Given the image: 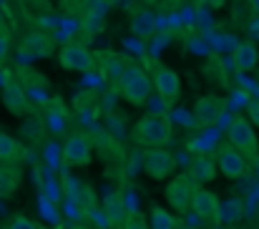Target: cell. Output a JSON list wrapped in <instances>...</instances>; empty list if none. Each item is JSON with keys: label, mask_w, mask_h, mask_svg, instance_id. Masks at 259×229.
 Here are the masks:
<instances>
[{"label": "cell", "mask_w": 259, "mask_h": 229, "mask_svg": "<svg viewBox=\"0 0 259 229\" xmlns=\"http://www.w3.org/2000/svg\"><path fill=\"white\" fill-rule=\"evenodd\" d=\"M134 136L146 149H166L174 139V126L169 121V116L149 113V116L139 119V124L134 129Z\"/></svg>", "instance_id": "1"}, {"label": "cell", "mask_w": 259, "mask_h": 229, "mask_svg": "<svg viewBox=\"0 0 259 229\" xmlns=\"http://www.w3.org/2000/svg\"><path fill=\"white\" fill-rule=\"evenodd\" d=\"M151 88H154V78H149L136 66H131V68L123 71L121 86H118L121 98L126 103H131V106H144L149 101V96H151Z\"/></svg>", "instance_id": "2"}, {"label": "cell", "mask_w": 259, "mask_h": 229, "mask_svg": "<svg viewBox=\"0 0 259 229\" xmlns=\"http://www.w3.org/2000/svg\"><path fill=\"white\" fill-rule=\"evenodd\" d=\"M58 63L71 73H91L96 68V53L83 43L71 41L58 51Z\"/></svg>", "instance_id": "3"}, {"label": "cell", "mask_w": 259, "mask_h": 229, "mask_svg": "<svg viewBox=\"0 0 259 229\" xmlns=\"http://www.w3.org/2000/svg\"><path fill=\"white\" fill-rule=\"evenodd\" d=\"M227 141H229L232 146H237L239 151L247 156V159H249V156L254 159V156H257V151H259L257 131H254L252 121H249V119H244V116H234V119L229 121V129H227Z\"/></svg>", "instance_id": "4"}, {"label": "cell", "mask_w": 259, "mask_h": 229, "mask_svg": "<svg viewBox=\"0 0 259 229\" xmlns=\"http://www.w3.org/2000/svg\"><path fill=\"white\" fill-rule=\"evenodd\" d=\"M194 192H196V181L189 176V171L186 174H179V176H171L169 184H166V202L179 214H186L191 209Z\"/></svg>", "instance_id": "5"}, {"label": "cell", "mask_w": 259, "mask_h": 229, "mask_svg": "<svg viewBox=\"0 0 259 229\" xmlns=\"http://www.w3.org/2000/svg\"><path fill=\"white\" fill-rule=\"evenodd\" d=\"M91 156H93V144L83 131H76L63 141V164L66 166L83 169L91 164Z\"/></svg>", "instance_id": "6"}, {"label": "cell", "mask_w": 259, "mask_h": 229, "mask_svg": "<svg viewBox=\"0 0 259 229\" xmlns=\"http://www.w3.org/2000/svg\"><path fill=\"white\" fill-rule=\"evenodd\" d=\"M214 159H217L219 174H224L227 179H239V176H244V171H247V156L239 151L237 146H232L229 141L217 149Z\"/></svg>", "instance_id": "7"}, {"label": "cell", "mask_w": 259, "mask_h": 229, "mask_svg": "<svg viewBox=\"0 0 259 229\" xmlns=\"http://www.w3.org/2000/svg\"><path fill=\"white\" fill-rule=\"evenodd\" d=\"M191 209H194V214H196L201 222H206V224H222V222H219L222 202H219V197H217L214 192H209V189H204V186H196L194 199H191Z\"/></svg>", "instance_id": "8"}, {"label": "cell", "mask_w": 259, "mask_h": 229, "mask_svg": "<svg viewBox=\"0 0 259 229\" xmlns=\"http://www.w3.org/2000/svg\"><path fill=\"white\" fill-rule=\"evenodd\" d=\"M144 169H146V174L151 179L166 181V179H171L174 171H176V156L171 151H166V149H149Z\"/></svg>", "instance_id": "9"}, {"label": "cell", "mask_w": 259, "mask_h": 229, "mask_svg": "<svg viewBox=\"0 0 259 229\" xmlns=\"http://www.w3.org/2000/svg\"><path fill=\"white\" fill-rule=\"evenodd\" d=\"M154 88H156V93L161 96V101L171 108L174 103L179 101V96H181V78H179V73H176L174 68L159 66V68L154 71Z\"/></svg>", "instance_id": "10"}, {"label": "cell", "mask_w": 259, "mask_h": 229, "mask_svg": "<svg viewBox=\"0 0 259 229\" xmlns=\"http://www.w3.org/2000/svg\"><path fill=\"white\" fill-rule=\"evenodd\" d=\"M3 106L13 113V116H25L30 113V101H28V91L23 83L18 81H8L5 88H3Z\"/></svg>", "instance_id": "11"}, {"label": "cell", "mask_w": 259, "mask_h": 229, "mask_svg": "<svg viewBox=\"0 0 259 229\" xmlns=\"http://www.w3.org/2000/svg\"><path fill=\"white\" fill-rule=\"evenodd\" d=\"M227 101L222 96H201L194 106V116L201 126H214L222 116H224Z\"/></svg>", "instance_id": "12"}, {"label": "cell", "mask_w": 259, "mask_h": 229, "mask_svg": "<svg viewBox=\"0 0 259 229\" xmlns=\"http://www.w3.org/2000/svg\"><path fill=\"white\" fill-rule=\"evenodd\" d=\"M53 51H56V43H53V38L46 35V33H28V35L23 38V43H20V53H25V56H30V58H46V56H51Z\"/></svg>", "instance_id": "13"}, {"label": "cell", "mask_w": 259, "mask_h": 229, "mask_svg": "<svg viewBox=\"0 0 259 229\" xmlns=\"http://www.w3.org/2000/svg\"><path fill=\"white\" fill-rule=\"evenodd\" d=\"M234 68L239 73H247V71H254L259 63V48L252 41H242L237 48H234Z\"/></svg>", "instance_id": "14"}, {"label": "cell", "mask_w": 259, "mask_h": 229, "mask_svg": "<svg viewBox=\"0 0 259 229\" xmlns=\"http://www.w3.org/2000/svg\"><path fill=\"white\" fill-rule=\"evenodd\" d=\"M217 159L214 156H209V154H199V156H194V161H191V166H189V176L196 181V184H204V181H211L214 176H217Z\"/></svg>", "instance_id": "15"}, {"label": "cell", "mask_w": 259, "mask_h": 229, "mask_svg": "<svg viewBox=\"0 0 259 229\" xmlns=\"http://www.w3.org/2000/svg\"><path fill=\"white\" fill-rule=\"evenodd\" d=\"M103 214L108 217V222H111L113 227L123 229V224H126V219H128L131 212H128L123 197H118V194H108V197L103 199Z\"/></svg>", "instance_id": "16"}, {"label": "cell", "mask_w": 259, "mask_h": 229, "mask_svg": "<svg viewBox=\"0 0 259 229\" xmlns=\"http://www.w3.org/2000/svg\"><path fill=\"white\" fill-rule=\"evenodd\" d=\"M131 33L136 38H151L156 33V15L151 10H139L134 18H131Z\"/></svg>", "instance_id": "17"}, {"label": "cell", "mask_w": 259, "mask_h": 229, "mask_svg": "<svg viewBox=\"0 0 259 229\" xmlns=\"http://www.w3.org/2000/svg\"><path fill=\"white\" fill-rule=\"evenodd\" d=\"M242 214H244L242 199L232 197V199H227V202L222 204V209H219V222H222V224H234V222L242 219Z\"/></svg>", "instance_id": "18"}, {"label": "cell", "mask_w": 259, "mask_h": 229, "mask_svg": "<svg viewBox=\"0 0 259 229\" xmlns=\"http://www.w3.org/2000/svg\"><path fill=\"white\" fill-rule=\"evenodd\" d=\"M151 229H179L176 217H171L164 207L154 204L151 207Z\"/></svg>", "instance_id": "19"}, {"label": "cell", "mask_w": 259, "mask_h": 229, "mask_svg": "<svg viewBox=\"0 0 259 229\" xmlns=\"http://www.w3.org/2000/svg\"><path fill=\"white\" fill-rule=\"evenodd\" d=\"M18 159V141L13 136H8L5 131H0V161L10 164Z\"/></svg>", "instance_id": "20"}, {"label": "cell", "mask_w": 259, "mask_h": 229, "mask_svg": "<svg viewBox=\"0 0 259 229\" xmlns=\"http://www.w3.org/2000/svg\"><path fill=\"white\" fill-rule=\"evenodd\" d=\"M101 71H103V76H106V78L116 81V78L123 76V63L118 61V56L106 53V56H103V63H101Z\"/></svg>", "instance_id": "21"}, {"label": "cell", "mask_w": 259, "mask_h": 229, "mask_svg": "<svg viewBox=\"0 0 259 229\" xmlns=\"http://www.w3.org/2000/svg\"><path fill=\"white\" fill-rule=\"evenodd\" d=\"M5 229H38V224H35L30 217L18 214V217H13V219L8 222V227H5Z\"/></svg>", "instance_id": "22"}, {"label": "cell", "mask_w": 259, "mask_h": 229, "mask_svg": "<svg viewBox=\"0 0 259 229\" xmlns=\"http://www.w3.org/2000/svg\"><path fill=\"white\" fill-rule=\"evenodd\" d=\"M8 53H10V33L0 28V66L5 63Z\"/></svg>", "instance_id": "23"}, {"label": "cell", "mask_w": 259, "mask_h": 229, "mask_svg": "<svg viewBox=\"0 0 259 229\" xmlns=\"http://www.w3.org/2000/svg\"><path fill=\"white\" fill-rule=\"evenodd\" d=\"M123 229H149V224L144 222V217H141V214L131 212V214H128V219H126V224H123Z\"/></svg>", "instance_id": "24"}, {"label": "cell", "mask_w": 259, "mask_h": 229, "mask_svg": "<svg viewBox=\"0 0 259 229\" xmlns=\"http://www.w3.org/2000/svg\"><path fill=\"white\" fill-rule=\"evenodd\" d=\"M249 119H252L254 126H259V101H252V103H249Z\"/></svg>", "instance_id": "25"}, {"label": "cell", "mask_w": 259, "mask_h": 229, "mask_svg": "<svg viewBox=\"0 0 259 229\" xmlns=\"http://www.w3.org/2000/svg\"><path fill=\"white\" fill-rule=\"evenodd\" d=\"M209 229H219V227H217V224H211V227H209Z\"/></svg>", "instance_id": "26"}, {"label": "cell", "mask_w": 259, "mask_h": 229, "mask_svg": "<svg viewBox=\"0 0 259 229\" xmlns=\"http://www.w3.org/2000/svg\"><path fill=\"white\" fill-rule=\"evenodd\" d=\"M179 229H194V227H179Z\"/></svg>", "instance_id": "27"}, {"label": "cell", "mask_w": 259, "mask_h": 229, "mask_svg": "<svg viewBox=\"0 0 259 229\" xmlns=\"http://www.w3.org/2000/svg\"><path fill=\"white\" fill-rule=\"evenodd\" d=\"M76 229H91V227H76Z\"/></svg>", "instance_id": "28"}]
</instances>
